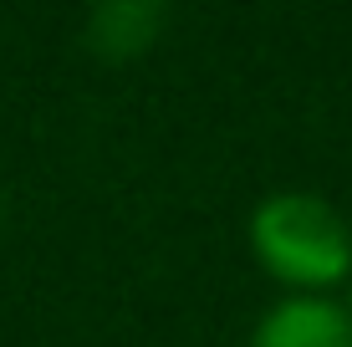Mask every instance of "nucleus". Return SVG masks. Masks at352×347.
<instances>
[{
    "label": "nucleus",
    "mask_w": 352,
    "mask_h": 347,
    "mask_svg": "<svg viewBox=\"0 0 352 347\" xmlns=\"http://www.w3.org/2000/svg\"><path fill=\"white\" fill-rule=\"evenodd\" d=\"M250 250L281 286H296V296H322L352 276L347 220L307 189L265 194L250 210Z\"/></svg>",
    "instance_id": "1"
},
{
    "label": "nucleus",
    "mask_w": 352,
    "mask_h": 347,
    "mask_svg": "<svg viewBox=\"0 0 352 347\" xmlns=\"http://www.w3.org/2000/svg\"><path fill=\"white\" fill-rule=\"evenodd\" d=\"M250 347H352V317L332 296L291 291L256 322Z\"/></svg>",
    "instance_id": "2"
},
{
    "label": "nucleus",
    "mask_w": 352,
    "mask_h": 347,
    "mask_svg": "<svg viewBox=\"0 0 352 347\" xmlns=\"http://www.w3.org/2000/svg\"><path fill=\"white\" fill-rule=\"evenodd\" d=\"M168 10L153 0H102L87 16V41L102 56H138L159 41Z\"/></svg>",
    "instance_id": "3"
},
{
    "label": "nucleus",
    "mask_w": 352,
    "mask_h": 347,
    "mask_svg": "<svg viewBox=\"0 0 352 347\" xmlns=\"http://www.w3.org/2000/svg\"><path fill=\"white\" fill-rule=\"evenodd\" d=\"M347 317H352V286H347Z\"/></svg>",
    "instance_id": "4"
}]
</instances>
